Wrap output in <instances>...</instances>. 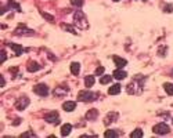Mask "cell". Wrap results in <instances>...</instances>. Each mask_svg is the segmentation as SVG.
Masks as SVG:
<instances>
[{
  "label": "cell",
  "instance_id": "6da1fadb",
  "mask_svg": "<svg viewBox=\"0 0 173 138\" xmlns=\"http://www.w3.org/2000/svg\"><path fill=\"white\" fill-rule=\"evenodd\" d=\"M144 80H145V77L141 76V75L134 76V79L127 84L126 91L129 94H140L141 91H143V83H144Z\"/></svg>",
  "mask_w": 173,
  "mask_h": 138
},
{
  "label": "cell",
  "instance_id": "7a4b0ae2",
  "mask_svg": "<svg viewBox=\"0 0 173 138\" xmlns=\"http://www.w3.org/2000/svg\"><path fill=\"white\" fill-rule=\"evenodd\" d=\"M73 22H75V25L80 29H87L89 28V22H87V18L86 15L83 14V11L78 10L75 11V14H73Z\"/></svg>",
  "mask_w": 173,
  "mask_h": 138
},
{
  "label": "cell",
  "instance_id": "3957f363",
  "mask_svg": "<svg viewBox=\"0 0 173 138\" xmlns=\"http://www.w3.org/2000/svg\"><path fill=\"white\" fill-rule=\"evenodd\" d=\"M97 98V94L96 93H91V91H79V94H78V101L80 102H91L94 99Z\"/></svg>",
  "mask_w": 173,
  "mask_h": 138
},
{
  "label": "cell",
  "instance_id": "277c9868",
  "mask_svg": "<svg viewBox=\"0 0 173 138\" xmlns=\"http://www.w3.org/2000/svg\"><path fill=\"white\" fill-rule=\"evenodd\" d=\"M152 131H154V134H157V135H165L170 131V127L166 123H158L152 127Z\"/></svg>",
  "mask_w": 173,
  "mask_h": 138
},
{
  "label": "cell",
  "instance_id": "5b68a950",
  "mask_svg": "<svg viewBox=\"0 0 173 138\" xmlns=\"http://www.w3.org/2000/svg\"><path fill=\"white\" fill-rule=\"evenodd\" d=\"M14 35L15 36H33L35 32H33L32 29H29L28 26L19 25V26H17V29L14 30Z\"/></svg>",
  "mask_w": 173,
  "mask_h": 138
},
{
  "label": "cell",
  "instance_id": "8992f818",
  "mask_svg": "<svg viewBox=\"0 0 173 138\" xmlns=\"http://www.w3.org/2000/svg\"><path fill=\"white\" fill-rule=\"evenodd\" d=\"M29 98L28 97H25V95H22V97H19L17 101H15V108L18 109V111H24L25 108H28L29 105Z\"/></svg>",
  "mask_w": 173,
  "mask_h": 138
},
{
  "label": "cell",
  "instance_id": "52a82bcc",
  "mask_svg": "<svg viewBox=\"0 0 173 138\" xmlns=\"http://www.w3.org/2000/svg\"><path fill=\"white\" fill-rule=\"evenodd\" d=\"M33 91L39 94L40 97H47L49 95V87H47L46 84H36L35 87H33Z\"/></svg>",
  "mask_w": 173,
  "mask_h": 138
},
{
  "label": "cell",
  "instance_id": "ba28073f",
  "mask_svg": "<svg viewBox=\"0 0 173 138\" xmlns=\"http://www.w3.org/2000/svg\"><path fill=\"white\" fill-rule=\"evenodd\" d=\"M44 120H46L47 123H51V124H58L60 122V116H58L57 112H50L44 115Z\"/></svg>",
  "mask_w": 173,
  "mask_h": 138
},
{
  "label": "cell",
  "instance_id": "9c48e42d",
  "mask_svg": "<svg viewBox=\"0 0 173 138\" xmlns=\"http://www.w3.org/2000/svg\"><path fill=\"white\" fill-rule=\"evenodd\" d=\"M118 116H119L118 112H109L108 115L105 116V119H104V124H105V126H108V124L114 123V122L118 119Z\"/></svg>",
  "mask_w": 173,
  "mask_h": 138
},
{
  "label": "cell",
  "instance_id": "30bf717a",
  "mask_svg": "<svg viewBox=\"0 0 173 138\" xmlns=\"http://www.w3.org/2000/svg\"><path fill=\"white\" fill-rule=\"evenodd\" d=\"M68 90H69V88L67 87V86H62V87H61V86H58V87L54 88L53 94H54L55 97H64V95L68 93Z\"/></svg>",
  "mask_w": 173,
  "mask_h": 138
},
{
  "label": "cell",
  "instance_id": "8fae6325",
  "mask_svg": "<svg viewBox=\"0 0 173 138\" xmlns=\"http://www.w3.org/2000/svg\"><path fill=\"white\" fill-rule=\"evenodd\" d=\"M76 108V102L75 101H65L62 104V109H64L65 112H73Z\"/></svg>",
  "mask_w": 173,
  "mask_h": 138
},
{
  "label": "cell",
  "instance_id": "7c38bea8",
  "mask_svg": "<svg viewBox=\"0 0 173 138\" xmlns=\"http://www.w3.org/2000/svg\"><path fill=\"white\" fill-rule=\"evenodd\" d=\"M114 62H115L116 68H119V69L125 68V66L127 65V61H126V59L121 58V57H116V55H114Z\"/></svg>",
  "mask_w": 173,
  "mask_h": 138
},
{
  "label": "cell",
  "instance_id": "4fadbf2b",
  "mask_svg": "<svg viewBox=\"0 0 173 138\" xmlns=\"http://www.w3.org/2000/svg\"><path fill=\"white\" fill-rule=\"evenodd\" d=\"M71 131H72V124L69 123H65L61 126V135L62 137H67V135L71 134Z\"/></svg>",
  "mask_w": 173,
  "mask_h": 138
},
{
  "label": "cell",
  "instance_id": "5bb4252c",
  "mask_svg": "<svg viewBox=\"0 0 173 138\" xmlns=\"http://www.w3.org/2000/svg\"><path fill=\"white\" fill-rule=\"evenodd\" d=\"M97 117H98V111L97 109H90V111L85 115V119L86 120H96Z\"/></svg>",
  "mask_w": 173,
  "mask_h": 138
},
{
  "label": "cell",
  "instance_id": "9a60e30c",
  "mask_svg": "<svg viewBox=\"0 0 173 138\" xmlns=\"http://www.w3.org/2000/svg\"><path fill=\"white\" fill-rule=\"evenodd\" d=\"M112 75H114V77H115L116 80H122V79H125V77L127 76V73L125 72V70H122V69H119V68L115 69Z\"/></svg>",
  "mask_w": 173,
  "mask_h": 138
},
{
  "label": "cell",
  "instance_id": "2e32d148",
  "mask_svg": "<svg viewBox=\"0 0 173 138\" xmlns=\"http://www.w3.org/2000/svg\"><path fill=\"white\" fill-rule=\"evenodd\" d=\"M8 47L14 50L15 55H21L22 53H24V48H22V46H19V44H15V43H8Z\"/></svg>",
  "mask_w": 173,
  "mask_h": 138
},
{
  "label": "cell",
  "instance_id": "e0dca14e",
  "mask_svg": "<svg viewBox=\"0 0 173 138\" xmlns=\"http://www.w3.org/2000/svg\"><path fill=\"white\" fill-rule=\"evenodd\" d=\"M7 8H10V10H17V11H19L21 13V6H19L18 3H15L14 0H8L7 1Z\"/></svg>",
  "mask_w": 173,
  "mask_h": 138
},
{
  "label": "cell",
  "instance_id": "ac0fdd59",
  "mask_svg": "<svg viewBox=\"0 0 173 138\" xmlns=\"http://www.w3.org/2000/svg\"><path fill=\"white\" fill-rule=\"evenodd\" d=\"M94 82H96V79H94L93 75H89V76L85 77V84H86V87L87 88H90L94 86Z\"/></svg>",
  "mask_w": 173,
  "mask_h": 138
},
{
  "label": "cell",
  "instance_id": "d6986e66",
  "mask_svg": "<svg viewBox=\"0 0 173 138\" xmlns=\"http://www.w3.org/2000/svg\"><path fill=\"white\" fill-rule=\"evenodd\" d=\"M121 93V86L119 84H114V86H111V87L108 88V94L109 95H116Z\"/></svg>",
  "mask_w": 173,
  "mask_h": 138
},
{
  "label": "cell",
  "instance_id": "ffe728a7",
  "mask_svg": "<svg viewBox=\"0 0 173 138\" xmlns=\"http://www.w3.org/2000/svg\"><path fill=\"white\" fill-rule=\"evenodd\" d=\"M79 70H80L79 62H72V64H71V72H72V75L78 76V75H79Z\"/></svg>",
  "mask_w": 173,
  "mask_h": 138
},
{
  "label": "cell",
  "instance_id": "44dd1931",
  "mask_svg": "<svg viewBox=\"0 0 173 138\" xmlns=\"http://www.w3.org/2000/svg\"><path fill=\"white\" fill-rule=\"evenodd\" d=\"M40 69V65L37 64V62H31V64H28V72H36V70H39Z\"/></svg>",
  "mask_w": 173,
  "mask_h": 138
},
{
  "label": "cell",
  "instance_id": "7402d4cb",
  "mask_svg": "<svg viewBox=\"0 0 173 138\" xmlns=\"http://www.w3.org/2000/svg\"><path fill=\"white\" fill-rule=\"evenodd\" d=\"M118 133H116V130H107L104 133V137H107V138H116L118 137Z\"/></svg>",
  "mask_w": 173,
  "mask_h": 138
},
{
  "label": "cell",
  "instance_id": "603a6c76",
  "mask_svg": "<svg viewBox=\"0 0 173 138\" xmlns=\"http://www.w3.org/2000/svg\"><path fill=\"white\" fill-rule=\"evenodd\" d=\"M61 28L65 29L67 32H71V33H73V35H78V32L75 30V28H72V26L68 25V24H61Z\"/></svg>",
  "mask_w": 173,
  "mask_h": 138
},
{
  "label": "cell",
  "instance_id": "cb8c5ba5",
  "mask_svg": "<svg viewBox=\"0 0 173 138\" xmlns=\"http://www.w3.org/2000/svg\"><path fill=\"white\" fill-rule=\"evenodd\" d=\"M163 88H165L166 94L173 95V84L172 83H165V84H163Z\"/></svg>",
  "mask_w": 173,
  "mask_h": 138
},
{
  "label": "cell",
  "instance_id": "d4e9b609",
  "mask_svg": "<svg viewBox=\"0 0 173 138\" xmlns=\"http://www.w3.org/2000/svg\"><path fill=\"white\" fill-rule=\"evenodd\" d=\"M143 137V130H140V128H137V130H134L132 134H130V138H141Z\"/></svg>",
  "mask_w": 173,
  "mask_h": 138
},
{
  "label": "cell",
  "instance_id": "484cf974",
  "mask_svg": "<svg viewBox=\"0 0 173 138\" xmlns=\"http://www.w3.org/2000/svg\"><path fill=\"white\" fill-rule=\"evenodd\" d=\"M111 80H112V77H111V76H108V75H105V76H101L100 83H101V84H107V83H109Z\"/></svg>",
  "mask_w": 173,
  "mask_h": 138
},
{
  "label": "cell",
  "instance_id": "4316f807",
  "mask_svg": "<svg viewBox=\"0 0 173 138\" xmlns=\"http://www.w3.org/2000/svg\"><path fill=\"white\" fill-rule=\"evenodd\" d=\"M40 14H42V17H43V18H46V21H49V22H54V17H53V15L47 14V13H43V11H42Z\"/></svg>",
  "mask_w": 173,
  "mask_h": 138
},
{
  "label": "cell",
  "instance_id": "83f0119b",
  "mask_svg": "<svg viewBox=\"0 0 173 138\" xmlns=\"http://www.w3.org/2000/svg\"><path fill=\"white\" fill-rule=\"evenodd\" d=\"M69 3L72 4V6H75V7H82L83 6V0H69Z\"/></svg>",
  "mask_w": 173,
  "mask_h": 138
},
{
  "label": "cell",
  "instance_id": "f1b7e54d",
  "mask_svg": "<svg viewBox=\"0 0 173 138\" xmlns=\"http://www.w3.org/2000/svg\"><path fill=\"white\" fill-rule=\"evenodd\" d=\"M35 137H36V134L32 133V131H26V133L21 134V138H35Z\"/></svg>",
  "mask_w": 173,
  "mask_h": 138
},
{
  "label": "cell",
  "instance_id": "f546056e",
  "mask_svg": "<svg viewBox=\"0 0 173 138\" xmlns=\"http://www.w3.org/2000/svg\"><path fill=\"white\" fill-rule=\"evenodd\" d=\"M6 59H7V55H6V51H4V50H1V51H0V62L3 64V62L6 61Z\"/></svg>",
  "mask_w": 173,
  "mask_h": 138
},
{
  "label": "cell",
  "instance_id": "4dcf8cb0",
  "mask_svg": "<svg viewBox=\"0 0 173 138\" xmlns=\"http://www.w3.org/2000/svg\"><path fill=\"white\" fill-rule=\"evenodd\" d=\"M163 11H165V13H173V6L172 4H166Z\"/></svg>",
  "mask_w": 173,
  "mask_h": 138
},
{
  "label": "cell",
  "instance_id": "1f68e13d",
  "mask_svg": "<svg viewBox=\"0 0 173 138\" xmlns=\"http://www.w3.org/2000/svg\"><path fill=\"white\" fill-rule=\"evenodd\" d=\"M104 70H105V69L103 68V66H98L97 70H96V75H103V73H104Z\"/></svg>",
  "mask_w": 173,
  "mask_h": 138
},
{
  "label": "cell",
  "instance_id": "d6a6232c",
  "mask_svg": "<svg viewBox=\"0 0 173 138\" xmlns=\"http://www.w3.org/2000/svg\"><path fill=\"white\" fill-rule=\"evenodd\" d=\"M112 1H121V0H112Z\"/></svg>",
  "mask_w": 173,
  "mask_h": 138
},
{
  "label": "cell",
  "instance_id": "836d02e7",
  "mask_svg": "<svg viewBox=\"0 0 173 138\" xmlns=\"http://www.w3.org/2000/svg\"><path fill=\"white\" fill-rule=\"evenodd\" d=\"M172 75H173V69H172Z\"/></svg>",
  "mask_w": 173,
  "mask_h": 138
},
{
  "label": "cell",
  "instance_id": "e575fe53",
  "mask_svg": "<svg viewBox=\"0 0 173 138\" xmlns=\"http://www.w3.org/2000/svg\"><path fill=\"white\" fill-rule=\"evenodd\" d=\"M143 1H147V0H143Z\"/></svg>",
  "mask_w": 173,
  "mask_h": 138
},
{
  "label": "cell",
  "instance_id": "d590c367",
  "mask_svg": "<svg viewBox=\"0 0 173 138\" xmlns=\"http://www.w3.org/2000/svg\"><path fill=\"white\" fill-rule=\"evenodd\" d=\"M172 123H173V119H172Z\"/></svg>",
  "mask_w": 173,
  "mask_h": 138
}]
</instances>
